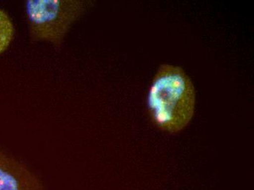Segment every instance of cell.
Segmentation results:
<instances>
[{
  "label": "cell",
  "mask_w": 254,
  "mask_h": 190,
  "mask_svg": "<svg viewBox=\"0 0 254 190\" xmlns=\"http://www.w3.org/2000/svg\"><path fill=\"white\" fill-rule=\"evenodd\" d=\"M15 36V27L11 18L0 8V55L10 47Z\"/></svg>",
  "instance_id": "cell-4"
},
{
  "label": "cell",
  "mask_w": 254,
  "mask_h": 190,
  "mask_svg": "<svg viewBox=\"0 0 254 190\" xmlns=\"http://www.w3.org/2000/svg\"><path fill=\"white\" fill-rule=\"evenodd\" d=\"M195 106L196 91L187 72L178 66L161 64L147 97L153 123L165 132L178 133L191 121Z\"/></svg>",
  "instance_id": "cell-1"
},
{
  "label": "cell",
  "mask_w": 254,
  "mask_h": 190,
  "mask_svg": "<svg viewBox=\"0 0 254 190\" xmlns=\"http://www.w3.org/2000/svg\"><path fill=\"white\" fill-rule=\"evenodd\" d=\"M0 190H45L25 165L0 150Z\"/></svg>",
  "instance_id": "cell-3"
},
{
  "label": "cell",
  "mask_w": 254,
  "mask_h": 190,
  "mask_svg": "<svg viewBox=\"0 0 254 190\" xmlns=\"http://www.w3.org/2000/svg\"><path fill=\"white\" fill-rule=\"evenodd\" d=\"M91 3L82 0H28L25 11L31 41L49 42L60 49L69 29Z\"/></svg>",
  "instance_id": "cell-2"
}]
</instances>
